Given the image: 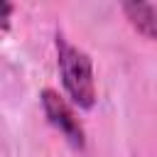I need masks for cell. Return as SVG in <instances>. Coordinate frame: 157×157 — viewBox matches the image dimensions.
I'll return each instance as SVG.
<instances>
[{
	"label": "cell",
	"mask_w": 157,
	"mask_h": 157,
	"mask_svg": "<svg viewBox=\"0 0 157 157\" xmlns=\"http://www.w3.org/2000/svg\"><path fill=\"white\" fill-rule=\"evenodd\" d=\"M120 12L125 15L128 25L137 34L157 42V5H152V2H123Z\"/></svg>",
	"instance_id": "3"
},
{
	"label": "cell",
	"mask_w": 157,
	"mask_h": 157,
	"mask_svg": "<svg viewBox=\"0 0 157 157\" xmlns=\"http://www.w3.org/2000/svg\"><path fill=\"white\" fill-rule=\"evenodd\" d=\"M54 52H56V69L66 98L74 103V108L91 110L98 98L93 59L88 56V52L76 47L64 32L54 34Z\"/></svg>",
	"instance_id": "1"
},
{
	"label": "cell",
	"mask_w": 157,
	"mask_h": 157,
	"mask_svg": "<svg viewBox=\"0 0 157 157\" xmlns=\"http://www.w3.org/2000/svg\"><path fill=\"white\" fill-rule=\"evenodd\" d=\"M39 103H42L47 123L66 140V145L74 147L76 152L86 150V130H83V123L78 120V115L74 110V103L54 88H42Z\"/></svg>",
	"instance_id": "2"
},
{
	"label": "cell",
	"mask_w": 157,
	"mask_h": 157,
	"mask_svg": "<svg viewBox=\"0 0 157 157\" xmlns=\"http://www.w3.org/2000/svg\"><path fill=\"white\" fill-rule=\"evenodd\" d=\"M12 12H15V5L12 2H2V22H0V29L2 32H7L10 29V20H12Z\"/></svg>",
	"instance_id": "4"
}]
</instances>
